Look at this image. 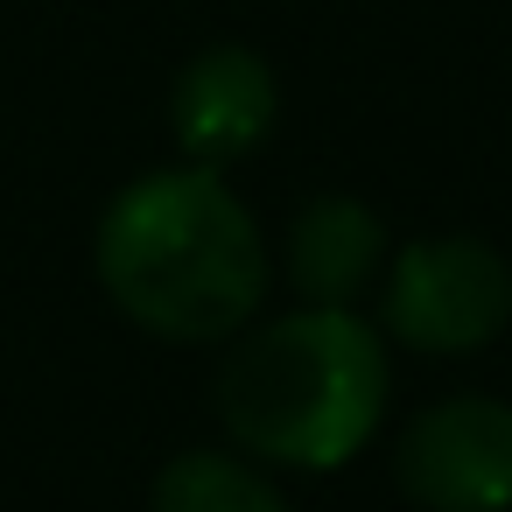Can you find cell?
I'll list each match as a JSON object with an SVG mask.
<instances>
[{"label":"cell","mask_w":512,"mask_h":512,"mask_svg":"<svg viewBox=\"0 0 512 512\" xmlns=\"http://www.w3.org/2000/svg\"><path fill=\"white\" fill-rule=\"evenodd\" d=\"M99 281L155 337H232L267 295V246L218 169H155L99 218Z\"/></svg>","instance_id":"6da1fadb"},{"label":"cell","mask_w":512,"mask_h":512,"mask_svg":"<svg viewBox=\"0 0 512 512\" xmlns=\"http://www.w3.org/2000/svg\"><path fill=\"white\" fill-rule=\"evenodd\" d=\"M386 393V344L344 302H316L267 323L218 372V414L239 449L295 470H330L365 449L386 414Z\"/></svg>","instance_id":"7a4b0ae2"},{"label":"cell","mask_w":512,"mask_h":512,"mask_svg":"<svg viewBox=\"0 0 512 512\" xmlns=\"http://www.w3.org/2000/svg\"><path fill=\"white\" fill-rule=\"evenodd\" d=\"M512 323V267L484 239H421L386 281V330L414 351H477Z\"/></svg>","instance_id":"3957f363"},{"label":"cell","mask_w":512,"mask_h":512,"mask_svg":"<svg viewBox=\"0 0 512 512\" xmlns=\"http://www.w3.org/2000/svg\"><path fill=\"white\" fill-rule=\"evenodd\" d=\"M400 491L428 512H505L512 505V407L491 393L428 407L400 442Z\"/></svg>","instance_id":"277c9868"},{"label":"cell","mask_w":512,"mask_h":512,"mask_svg":"<svg viewBox=\"0 0 512 512\" xmlns=\"http://www.w3.org/2000/svg\"><path fill=\"white\" fill-rule=\"evenodd\" d=\"M274 113H281L274 71H267L253 50H239V43H218V50H204L197 64H183L176 99H169L176 141H183V155L204 162V169H225V162H239L246 148H260L267 127H274Z\"/></svg>","instance_id":"5b68a950"},{"label":"cell","mask_w":512,"mask_h":512,"mask_svg":"<svg viewBox=\"0 0 512 512\" xmlns=\"http://www.w3.org/2000/svg\"><path fill=\"white\" fill-rule=\"evenodd\" d=\"M386 260V225L358 197H316L288 232V281L309 302H344Z\"/></svg>","instance_id":"8992f818"},{"label":"cell","mask_w":512,"mask_h":512,"mask_svg":"<svg viewBox=\"0 0 512 512\" xmlns=\"http://www.w3.org/2000/svg\"><path fill=\"white\" fill-rule=\"evenodd\" d=\"M155 512H288V498L239 456L190 449L155 477Z\"/></svg>","instance_id":"52a82bcc"}]
</instances>
